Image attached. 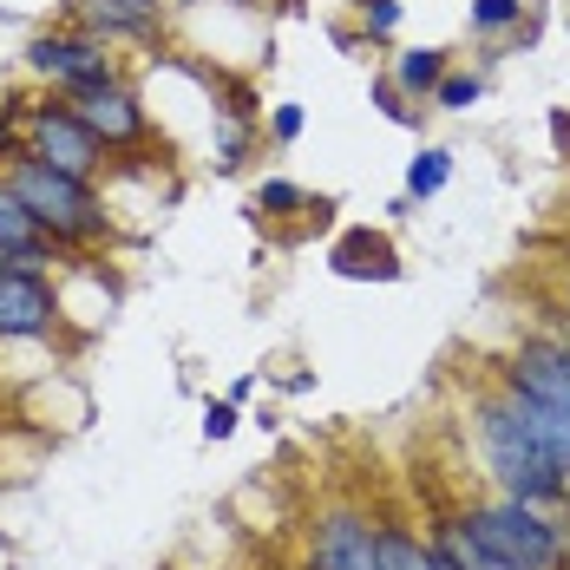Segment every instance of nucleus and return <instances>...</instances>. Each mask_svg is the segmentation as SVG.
Instances as JSON below:
<instances>
[{
	"label": "nucleus",
	"mask_w": 570,
	"mask_h": 570,
	"mask_svg": "<svg viewBox=\"0 0 570 570\" xmlns=\"http://www.w3.org/2000/svg\"><path fill=\"white\" fill-rule=\"evenodd\" d=\"M7 190L27 204V217L40 224V236H59V243H92V236H106V210H99V197L86 190V177H66L53 165H40V158H13V171H7Z\"/></svg>",
	"instance_id": "nucleus-1"
},
{
	"label": "nucleus",
	"mask_w": 570,
	"mask_h": 570,
	"mask_svg": "<svg viewBox=\"0 0 570 570\" xmlns=\"http://www.w3.org/2000/svg\"><path fill=\"white\" fill-rule=\"evenodd\" d=\"M479 446H485V459H492L505 499L538 505V499H558V492H564V472H558V465L544 459V446L518 426V413L505 406V400H492V406L479 413Z\"/></svg>",
	"instance_id": "nucleus-2"
},
{
	"label": "nucleus",
	"mask_w": 570,
	"mask_h": 570,
	"mask_svg": "<svg viewBox=\"0 0 570 570\" xmlns=\"http://www.w3.org/2000/svg\"><path fill=\"white\" fill-rule=\"evenodd\" d=\"M465 524H472L479 544H492L512 570H558L564 564V531L551 518H538V505H524V499H499V505L472 512Z\"/></svg>",
	"instance_id": "nucleus-3"
},
{
	"label": "nucleus",
	"mask_w": 570,
	"mask_h": 570,
	"mask_svg": "<svg viewBox=\"0 0 570 570\" xmlns=\"http://www.w3.org/2000/svg\"><path fill=\"white\" fill-rule=\"evenodd\" d=\"M27 158H40L66 177H92L106 165V145L72 118V106H33L27 112Z\"/></svg>",
	"instance_id": "nucleus-4"
},
{
	"label": "nucleus",
	"mask_w": 570,
	"mask_h": 570,
	"mask_svg": "<svg viewBox=\"0 0 570 570\" xmlns=\"http://www.w3.org/2000/svg\"><path fill=\"white\" fill-rule=\"evenodd\" d=\"M27 66H33L40 79L66 86V92L112 79V59H106V40H99V33H40V40L27 47Z\"/></svg>",
	"instance_id": "nucleus-5"
},
{
	"label": "nucleus",
	"mask_w": 570,
	"mask_h": 570,
	"mask_svg": "<svg viewBox=\"0 0 570 570\" xmlns=\"http://www.w3.org/2000/svg\"><path fill=\"white\" fill-rule=\"evenodd\" d=\"M72 118L99 138V145H138L145 138V106L118 86V79H99V86H79L72 99Z\"/></svg>",
	"instance_id": "nucleus-6"
},
{
	"label": "nucleus",
	"mask_w": 570,
	"mask_h": 570,
	"mask_svg": "<svg viewBox=\"0 0 570 570\" xmlns=\"http://www.w3.org/2000/svg\"><path fill=\"white\" fill-rule=\"evenodd\" d=\"M53 322H59V302H53V288H47V276L0 263V342H33Z\"/></svg>",
	"instance_id": "nucleus-7"
},
{
	"label": "nucleus",
	"mask_w": 570,
	"mask_h": 570,
	"mask_svg": "<svg viewBox=\"0 0 570 570\" xmlns=\"http://www.w3.org/2000/svg\"><path fill=\"white\" fill-rule=\"evenodd\" d=\"M308 570H381V524H367L361 512H328L315 524Z\"/></svg>",
	"instance_id": "nucleus-8"
},
{
	"label": "nucleus",
	"mask_w": 570,
	"mask_h": 570,
	"mask_svg": "<svg viewBox=\"0 0 570 570\" xmlns=\"http://www.w3.org/2000/svg\"><path fill=\"white\" fill-rule=\"evenodd\" d=\"M505 387L524 394V400H544V406H558V413H570V347L524 342L512 354V367H505Z\"/></svg>",
	"instance_id": "nucleus-9"
},
{
	"label": "nucleus",
	"mask_w": 570,
	"mask_h": 570,
	"mask_svg": "<svg viewBox=\"0 0 570 570\" xmlns=\"http://www.w3.org/2000/svg\"><path fill=\"white\" fill-rule=\"evenodd\" d=\"M72 13L86 20V33H145L151 20H158V7H145V0H72Z\"/></svg>",
	"instance_id": "nucleus-10"
},
{
	"label": "nucleus",
	"mask_w": 570,
	"mask_h": 570,
	"mask_svg": "<svg viewBox=\"0 0 570 570\" xmlns=\"http://www.w3.org/2000/svg\"><path fill=\"white\" fill-rule=\"evenodd\" d=\"M335 269H342V276H374V283H387L400 263L381 236H342V243H335Z\"/></svg>",
	"instance_id": "nucleus-11"
},
{
	"label": "nucleus",
	"mask_w": 570,
	"mask_h": 570,
	"mask_svg": "<svg viewBox=\"0 0 570 570\" xmlns=\"http://www.w3.org/2000/svg\"><path fill=\"white\" fill-rule=\"evenodd\" d=\"M433 551H440V558H453L459 570H512L505 558H499V551H492V544H479V538H472V524H465V518H453V524H440Z\"/></svg>",
	"instance_id": "nucleus-12"
},
{
	"label": "nucleus",
	"mask_w": 570,
	"mask_h": 570,
	"mask_svg": "<svg viewBox=\"0 0 570 570\" xmlns=\"http://www.w3.org/2000/svg\"><path fill=\"white\" fill-rule=\"evenodd\" d=\"M40 243H47V236L27 217V204L0 184V263H13V256H27V249H40Z\"/></svg>",
	"instance_id": "nucleus-13"
},
{
	"label": "nucleus",
	"mask_w": 570,
	"mask_h": 570,
	"mask_svg": "<svg viewBox=\"0 0 570 570\" xmlns=\"http://www.w3.org/2000/svg\"><path fill=\"white\" fill-rule=\"evenodd\" d=\"M381 570H440V551L406 538L400 524H381Z\"/></svg>",
	"instance_id": "nucleus-14"
},
{
	"label": "nucleus",
	"mask_w": 570,
	"mask_h": 570,
	"mask_svg": "<svg viewBox=\"0 0 570 570\" xmlns=\"http://www.w3.org/2000/svg\"><path fill=\"white\" fill-rule=\"evenodd\" d=\"M440 79H446V59L433 53V47H413V53L394 59V86H400V92H413V99H420V92H433Z\"/></svg>",
	"instance_id": "nucleus-15"
},
{
	"label": "nucleus",
	"mask_w": 570,
	"mask_h": 570,
	"mask_svg": "<svg viewBox=\"0 0 570 570\" xmlns=\"http://www.w3.org/2000/svg\"><path fill=\"white\" fill-rule=\"evenodd\" d=\"M446 177H453V158H446V151H420V158L406 165V197H433Z\"/></svg>",
	"instance_id": "nucleus-16"
},
{
	"label": "nucleus",
	"mask_w": 570,
	"mask_h": 570,
	"mask_svg": "<svg viewBox=\"0 0 570 570\" xmlns=\"http://www.w3.org/2000/svg\"><path fill=\"white\" fill-rule=\"evenodd\" d=\"M518 13H524V0H472V27H479V33H499V27H512Z\"/></svg>",
	"instance_id": "nucleus-17"
},
{
	"label": "nucleus",
	"mask_w": 570,
	"mask_h": 570,
	"mask_svg": "<svg viewBox=\"0 0 570 570\" xmlns=\"http://www.w3.org/2000/svg\"><path fill=\"white\" fill-rule=\"evenodd\" d=\"M433 99H440L446 112H465V106H479V79H472V72H453V79L433 86Z\"/></svg>",
	"instance_id": "nucleus-18"
},
{
	"label": "nucleus",
	"mask_w": 570,
	"mask_h": 570,
	"mask_svg": "<svg viewBox=\"0 0 570 570\" xmlns=\"http://www.w3.org/2000/svg\"><path fill=\"white\" fill-rule=\"evenodd\" d=\"M256 210H269V217H288V210H302V190L283 184V177H269L263 190H256Z\"/></svg>",
	"instance_id": "nucleus-19"
},
{
	"label": "nucleus",
	"mask_w": 570,
	"mask_h": 570,
	"mask_svg": "<svg viewBox=\"0 0 570 570\" xmlns=\"http://www.w3.org/2000/svg\"><path fill=\"white\" fill-rule=\"evenodd\" d=\"M204 433H210V440H229V433H236V406H229V400L204 406Z\"/></svg>",
	"instance_id": "nucleus-20"
},
{
	"label": "nucleus",
	"mask_w": 570,
	"mask_h": 570,
	"mask_svg": "<svg viewBox=\"0 0 570 570\" xmlns=\"http://www.w3.org/2000/svg\"><path fill=\"white\" fill-rule=\"evenodd\" d=\"M394 27H400L394 0H367V33H394Z\"/></svg>",
	"instance_id": "nucleus-21"
},
{
	"label": "nucleus",
	"mask_w": 570,
	"mask_h": 570,
	"mask_svg": "<svg viewBox=\"0 0 570 570\" xmlns=\"http://www.w3.org/2000/svg\"><path fill=\"white\" fill-rule=\"evenodd\" d=\"M374 99H381V106H387V118H413V112H406V106H400V99H406V92H400L394 79H381V86H374Z\"/></svg>",
	"instance_id": "nucleus-22"
},
{
	"label": "nucleus",
	"mask_w": 570,
	"mask_h": 570,
	"mask_svg": "<svg viewBox=\"0 0 570 570\" xmlns=\"http://www.w3.org/2000/svg\"><path fill=\"white\" fill-rule=\"evenodd\" d=\"M302 131V106H276V138H295Z\"/></svg>",
	"instance_id": "nucleus-23"
},
{
	"label": "nucleus",
	"mask_w": 570,
	"mask_h": 570,
	"mask_svg": "<svg viewBox=\"0 0 570 570\" xmlns=\"http://www.w3.org/2000/svg\"><path fill=\"white\" fill-rule=\"evenodd\" d=\"M440 570H459V564H453V558H440Z\"/></svg>",
	"instance_id": "nucleus-24"
},
{
	"label": "nucleus",
	"mask_w": 570,
	"mask_h": 570,
	"mask_svg": "<svg viewBox=\"0 0 570 570\" xmlns=\"http://www.w3.org/2000/svg\"><path fill=\"white\" fill-rule=\"evenodd\" d=\"M145 7H158V0H145Z\"/></svg>",
	"instance_id": "nucleus-25"
}]
</instances>
